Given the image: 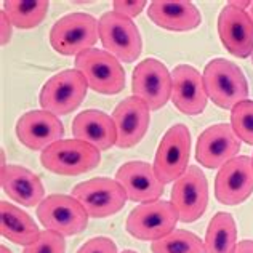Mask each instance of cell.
<instances>
[{
	"label": "cell",
	"instance_id": "obj_1",
	"mask_svg": "<svg viewBox=\"0 0 253 253\" xmlns=\"http://www.w3.org/2000/svg\"><path fill=\"white\" fill-rule=\"evenodd\" d=\"M204 85L209 98L223 109H232L249 99V84L237 64L215 58L204 69Z\"/></svg>",
	"mask_w": 253,
	"mask_h": 253
},
{
	"label": "cell",
	"instance_id": "obj_2",
	"mask_svg": "<svg viewBox=\"0 0 253 253\" xmlns=\"http://www.w3.org/2000/svg\"><path fill=\"white\" fill-rule=\"evenodd\" d=\"M41 162L56 175L74 176L96 169L101 162V151L77 138L59 139L42 151Z\"/></svg>",
	"mask_w": 253,
	"mask_h": 253
},
{
	"label": "cell",
	"instance_id": "obj_3",
	"mask_svg": "<svg viewBox=\"0 0 253 253\" xmlns=\"http://www.w3.org/2000/svg\"><path fill=\"white\" fill-rule=\"evenodd\" d=\"M179 213L171 201L139 204L126 216L125 229L138 241H159L175 231Z\"/></svg>",
	"mask_w": 253,
	"mask_h": 253
},
{
	"label": "cell",
	"instance_id": "obj_4",
	"mask_svg": "<svg viewBox=\"0 0 253 253\" xmlns=\"http://www.w3.org/2000/svg\"><path fill=\"white\" fill-rule=\"evenodd\" d=\"M98 37V21L88 13H69L58 19L50 31V43L53 50L64 56H77L93 48Z\"/></svg>",
	"mask_w": 253,
	"mask_h": 253
},
{
	"label": "cell",
	"instance_id": "obj_5",
	"mask_svg": "<svg viewBox=\"0 0 253 253\" xmlns=\"http://www.w3.org/2000/svg\"><path fill=\"white\" fill-rule=\"evenodd\" d=\"M76 69L82 72L88 86L101 95H117L125 86V71L111 53L90 48L76 56Z\"/></svg>",
	"mask_w": 253,
	"mask_h": 253
},
{
	"label": "cell",
	"instance_id": "obj_6",
	"mask_svg": "<svg viewBox=\"0 0 253 253\" xmlns=\"http://www.w3.org/2000/svg\"><path fill=\"white\" fill-rule=\"evenodd\" d=\"M88 88V82L82 72L64 69L45 82L39 101L42 109L55 116H66L82 104Z\"/></svg>",
	"mask_w": 253,
	"mask_h": 253
},
{
	"label": "cell",
	"instance_id": "obj_7",
	"mask_svg": "<svg viewBox=\"0 0 253 253\" xmlns=\"http://www.w3.org/2000/svg\"><path fill=\"white\" fill-rule=\"evenodd\" d=\"M37 216L45 229L61 236H76L85 231L90 215L74 196H46L37 207Z\"/></svg>",
	"mask_w": 253,
	"mask_h": 253
},
{
	"label": "cell",
	"instance_id": "obj_8",
	"mask_svg": "<svg viewBox=\"0 0 253 253\" xmlns=\"http://www.w3.org/2000/svg\"><path fill=\"white\" fill-rule=\"evenodd\" d=\"M99 39L106 51L119 61L133 63L143 51V41L136 24L130 18L119 15L114 10L106 11L99 18Z\"/></svg>",
	"mask_w": 253,
	"mask_h": 253
},
{
	"label": "cell",
	"instance_id": "obj_9",
	"mask_svg": "<svg viewBox=\"0 0 253 253\" xmlns=\"http://www.w3.org/2000/svg\"><path fill=\"white\" fill-rule=\"evenodd\" d=\"M191 156V133L188 126L176 124L170 126L159 143L154 159V171L164 184L181 178L188 170Z\"/></svg>",
	"mask_w": 253,
	"mask_h": 253
},
{
	"label": "cell",
	"instance_id": "obj_10",
	"mask_svg": "<svg viewBox=\"0 0 253 253\" xmlns=\"http://www.w3.org/2000/svg\"><path fill=\"white\" fill-rule=\"evenodd\" d=\"M72 196L84 205L91 218L116 215L124 209L128 199L121 183L111 178H91L79 183L72 189Z\"/></svg>",
	"mask_w": 253,
	"mask_h": 253
},
{
	"label": "cell",
	"instance_id": "obj_11",
	"mask_svg": "<svg viewBox=\"0 0 253 253\" xmlns=\"http://www.w3.org/2000/svg\"><path fill=\"white\" fill-rule=\"evenodd\" d=\"M133 96L148 104L151 111L162 109L171 99V74L156 58H146L136 64L131 77Z\"/></svg>",
	"mask_w": 253,
	"mask_h": 253
},
{
	"label": "cell",
	"instance_id": "obj_12",
	"mask_svg": "<svg viewBox=\"0 0 253 253\" xmlns=\"http://www.w3.org/2000/svg\"><path fill=\"white\" fill-rule=\"evenodd\" d=\"M171 204L179 213V221L194 223L201 218L209 204V183L197 165H191L178 178L171 189Z\"/></svg>",
	"mask_w": 253,
	"mask_h": 253
},
{
	"label": "cell",
	"instance_id": "obj_13",
	"mask_svg": "<svg viewBox=\"0 0 253 253\" xmlns=\"http://www.w3.org/2000/svg\"><path fill=\"white\" fill-rule=\"evenodd\" d=\"M253 194V159L239 156L226 162L215 178V197L219 204L237 205Z\"/></svg>",
	"mask_w": 253,
	"mask_h": 253
},
{
	"label": "cell",
	"instance_id": "obj_14",
	"mask_svg": "<svg viewBox=\"0 0 253 253\" xmlns=\"http://www.w3.org/2000/svg\"><path fill=\"white\" fill-rule=\"evenodd\" d=\"M241 151V139L228 124H216L201 133L196 146V161L205 169H221Z\"/></svg>",
	"mask_w": 253,
	"mask_h": 253
},
{
	"label": "cell",
	"instance_id": "obj_15",
	"mask_svg": "<svg viewBox=\"0 0 253 253\" xmlns=\"http://www.w3.org/2000/svg\"><path fill=\"white\" fill-rule=\"evenodd\" d=\"M209 95L204 77L189 64H179L171 72V103L186 116H199L207 108Z\"/></svg>",
	"mask_w": 253,
	"mask_h": 253
},
{
	"label": "cell",
	"instance_id": "obj_16",
	"mask_svg": "<svg viewBox=\"0 0 253 253\" xmlns=\"http://www.w3.org/2000/svg\"><path fill=\"white\" fill-rule=\"evenodd\" d=\"M16 135L26 148L43 151L64 136V126L59 117L45 109L29 111L16 122Z\"/></svg>",
	"mask_w": 253,
	"mask_h": 253
},
{
	"label": "cell",
	"instance_id": "obj_17",
	"mask_svg": "<svg viewBox=\"0 0 253 253\" xmlns=\"http://www.w3.org/2000/svg\"><path fill=\"white\" fill-rule=\"evenodd\" d=\"M117 128V148L128 149L144 138L151 122V109L138 96H128L112 112Z\"/></svg>",
	"mask_w": 253,
	"mask_h": 253
},
{
	"label": "cell",
	"instance_id": "obj_18",
	"mask_svg": "<svg viewBox=\"0 0 253 253\" xmlns=\"http://www.w3.org/2000/svg\"><path fill=\"white\" fill-rule=\"evenodd\" d=\"M116 179L133 202H154L164 194V183L157 178L154 165L143 161L124 164L116 173Z\"/></svg>",
	"mask_w": 253,
	"mask_h": 253
},
{
	"label": "cell",
	"instance_id": "obj_19",
	"mask_svg": "<svg viewBox=\"0 0 253 253\" xmlns=\"http://www.w3.org/2000/svg\"><path fill=\"white\" fill-rule=\"evenodd\" d=\"M218 34L231 55L242 59L253 55V23L247 11L226 5L218 16Z\"/></svg>",
	"mask_w": 253,
	"mask_h": 253
},
{
	"label": "cell",
	"instance_id": "obj_20",
	"mask_svg": "<svg viewBox=\"0 0 253 253\" xmlns=\"http://www.w3.org/2000/svg\"><path fill=\"white\" fill-rule=\"evenodd\" d=\"M72 135L81 141L95 146L99 151H108L117 144L114 119L98 109L79 112L72 122Z\"/></svg>",
	"mask_w": 253,
	"mask_h": 253
},
{
	"label": "cell",
	"instance_id": "obj_21",
	"mask_svg": "<svg viewBox=\"0 0 253 253\" xmlns=\"http://www.w3.org/2000/svg\"><path fill=\"white\" fill-rule=\"evenodd\" d=\"M0 181L5 194L23 207H39L45 199V189L36 173L21 165H5L0 173Z\"/></svg>",
	"mask_w": 253,
	"mask_h": 253
},
{
	"label": "cell",
	"instance_id": "obj_22",
	"mask_svg": "<svg viewBox=\"0 0 253 253\" xmlns=\"http://www.w3.org/2000/svg\"><path fill=\"white\" fill-rule=\"evenodd\" d=\"M148 16L159 28L176 32L196 29L202 23L201 11L196 8V5L184 0H156L149 5Z\"/></svg>",
	"mask_w": 253,
	"mask_h": 253
},
{
	"label": "cell",
	"instance_id": "obj_23",
	"mask_svg": "<svg viewBox=\"0 0 253 253\" xmlns=\"http://www.w3.org/2000/svg\"><path fill=\"white\" fill-rule=\"evenodd\" d=\"M0 232L13 244L28 247L37 241L42 231H39L34 219L26 211L6 201H0Z\"/></svg>",
	"mask_w": 253,
	"mask_h": 253
},
{
	"label": "cell",
	"instance_id": "obj_24",
	"mask_svg": "<svg viewBox=\"0 0 253 253\" xmlns=\"http://www.w3.org/2000/svg\"><path fill=\"white\" fill-rule=\"evenodd\" d=\"M205 253H234L237 247V228L231 213L218 211L210 219L205 234Z\"/></svg>",
	"mask_w": 253,
	"mask_h": 253
},
{
	"label": "cell",
	"instance_id": "obj_25",
	"mask_svg": "<svg viewBox=\"0 0 253 253\" xmlns=\"http://www.w3.org/2000/svg\"><path fill=\"white\" fill-rule=\"evenodd\" d=\"M50 3L45 0L37 2H15L6 0L3 2V11L10 18L11 24L19 29H32L41 24L48 11Z\"/></svg>",
	"mask_w": 253,
	"mask_h": 253
},
{
	"label": "cell",
	"instance_id": "obj_26",
	"mask_svg": "<svg viewBox=\"0 0 253 253\" xmlns=\"http://www.w3.org/2000/svg\"><path fill=\"white\" fill-rule=\"evenodd\" d=\"M152 253H205V245L194 232L175 229L151 244Z\"/></svg>",
	"mask_w": 253,
	"mask_h": 253
},
{
	"label": "cell",
	"instance_id": "obj_27",
	"mask_svg": "<svg viewBox=\"0 0 253 253\" xmlns=\"http://www.w3.org/2000/svg\"><path fill=\"white\" fill-rule=\"evenodd\" d=\"M231 126L236 136L244 143L253 144V101L239 103L231 109Z\"/></svg>",
	"mask_w": 253,
	"mask_h": 253
},
{
	"label": "cell",
	"instance_id": "obj_28",
	"mask_svg": "<svg viewBox=\"0 0 253 253\" xmlns=\"http://www.w3.org/2000/svg\"><path fill=\"white\" fill-rule=\"evenodd\" d=\"M23 253H66V241L64 236L45 229L34 242L28 245Z\"/></svg>",
	"mask_w": 253,
	"mask_h": 253
},
{
	"label": "cell",
	"instance_id": "obj_29",
	"mask_svg": "<svg viewBox=\"0 0 253 253\" xmlns=\"http://www.w3.org/2000/svg\"><path fill=\"white\" fill-rule=\"evenodd\" d=\"M77 253H119L117 245L109 237H93L86 241Z\"/></svg>",
	"mask_w": 253,
	"mask_h": 253
},
{
	"label": "cell",
	"instance_id": "obj_30",
	"mask_svg": "<svg viewBox=\"0 0 253 253\" xmlns=\"http://www.w3.org/2000/svg\"><path fill=\"white\" fill-rule=\"evenodd\" d=\"M112 6H114L116 13L131 19L133 16H138L139 13L144 10L146 2L144 0H138V2L136 0H131V2H128V0H116V2L112 3Z\"/></svg>",
	"mask_w": 253,
	"mask_h": 253
},
{
	"label": "cell",
	"instance_id": "obj_31",
	"mask_svg": "<svg viewBox=\"0 0 253 253\" xmlns=\"http://www.w3.org/2000/svg\"><path fill=\"white\" fill-rule=\"evenodd\" d=\"M11 28H13V24L10 21V18L6 16V13L2 10V13H0V39H2V45H6L10 42Z\"/></svg>",
	"mask_w": 253,
	"mask_h": 253
},
{
	"label": "cell",
	"instance_id": "obj_32",
	"mask_svg": "<svg viewBox=\"0 0 253 253\" xmlns=\"http://www.w3.org/2000/svg\"><path fill=\"white\" fill-rule=\"evenodd\" d=\"M234 253H253V241H241Z\"/></svg>",
	"mask_w": 253,
	"mask_h": 253
},
{
	"label": "cell",
	"instance_id": "obj_33",
	"mask_svg": "<svg viewBox=\"0 0 253 253\" xmlns=\"http://www.w3.org/2000/svg\"><path fill=\"white\" fill-rule=\"evenodd\" d=\"M249 16H250V19H252V23H253V2H252V5H250V8H249Z\"/></svg>",
	"mask_w": 253,
	"mask_h": 253
},
{
	"label": "cell",
	"instance_id": "obj_34",
	"mask_svg": "<svg viewBox=\"0 0 253 253\" xmlns=\"http://www.w3.org/2000/svg\"><path fill=\"white\" fill-rule=\"evenodd\" d=\"M0 253H11V250H8L5 245H2V247H0Z\"/></svg>",
	"mask_w": 253,
	"mask_h": 253
},
{
	"label": "cell",
	"instance_id": "obj_35",
	"mask_svg": "<svg viewBox=\"0 0 253 253\" xmlns=\"http://www.w3.org/2000/svg\"><path fill=\"white\" fill-rule=\"evenodd\" d=\"M122 253H136L135 250H124Z\"/></svg>",
	"mask_w": 253,
	"mask_h": 253
}]
</instances>
